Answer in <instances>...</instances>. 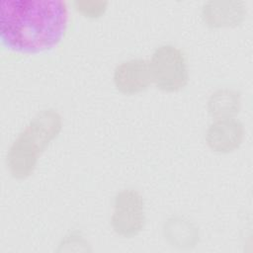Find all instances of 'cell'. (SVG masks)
Returning <instances> with one entry per match:
<instances>
[{"mask_svg":"<svg viewBox=\"0 0 253 253\" xmlns=\"http://www.w3.org/2000/svg\"><path fill=\"white\" fill-rule=\"evenodd\" d=\"M239 107V95L228 89H220L212 93L208 102L209 112L215 119L232 118L238 112Z\"/></svg>","mask_w":253,"mask_h":253,"instance_id":"obj_8","label":"cell"},{"mask_svg":"<svg viewBox=\"0 0 253 253\" xmlns=\"http://www.w3.org/2000/svg\"><path fill=\"white\" fill-rule=\"evenodd\" d=\"M243 1L211 0L203 5L204 22L212 28L232 27L241 23L246 13Z\"/></svg>","mask_w":253,"mask_h":253,"instance_id":"obj_7","label":"cell"},{"mask_svg":"<svg viewBox=\"0 0 253 253\" xmlns=\"http://www.w3.org/2000/svg\"><path fill=\"white\" fill-rule=\"evenodd\" d=\"M165 235L177 245H192L196 242L197 230L191 222L181 217H172L164 227Z\"/></svg>","mask_w":253,"mask_h":253,"instance_id":"obj_9","label":"cell"},{"mask_svg":"<svg viewBox=\"0 0 253 253\" xmlns=\"http://www.w3.org/2000/svg\"><path fill=\"white\" fill-rule=\"evenodd\" d=\"M108 2L100 0H77L74 2L75 9L87 18H98L107 9Z\"/></svg>","mask_w":253,"mask_h":253,"instance_id":"obj_10","label":"cell"},{"mask_svg":"<svg viewBox=\"0 0 253 253\" xmlns=\"http://www.w3.org/2000/svg\"><path fill=\"white\" fill-rule=\"evenodd\" d=\"M151 80L157 88L174 92L188 81V67L183 52L172 44H163L155 49L149 61Z\"/></svg>","mask_w":253,"mask_h":253,"instance_id":"obj_3","label":"cell"},{"mask_svg":"<svg viewBox=\"0 0 253 253\" xmlns=\"http://www.w3.org/2000/svg\"><path fill=\"white\" fill-rule=\"evenodd\" d=\"M152 82L149 62L145 59H129L117 66L114 83L125 94H136L145 90Z\"/></svg>","mask_w":253,"mask_h":253,"instance_id":"obj_6","label":"cell"},{"mask_svg":"<svg viewBox=\"0 0 253 253\" xmlns=\"http://www.w3.org/2000/svg\"><path fill=\"white\" fill-rule=\"evenodd\" d=\"M144 221V203L141 195L134 189L120 191L115 197L111 216L114 230L124 237H132L142 229Z\"/></svg>","mask_w":253,"mask_h":253,"instance_id":"obj_4","label":"cell"},{"mask_svg":"<svg viewBox=\"0 0 253 253\" xmlns=\"http://www.w3.org/2000/svg\"><path fill=\"white\" fill-rule=\"evenodd\" d=\"M60 115L52 109L37 114L13 141L6 156L11 175L18 179L28 177L38 158L61 129Z\"/></svg>","mask_w":253,"mask_h":253,"instance_id":"obj_2","label":"cell"},{"mask_svg":"<svg viewBox=\"0 0 253 253\" xmlns=\"http://www.w3.org/2000/svg\"><path fill=\"white\" fill-rule=\"evenodd\" d=\"M244 129L242 124L234 118L215 119L206 131V141L216 152H230L242 142Z\"/></svg>","mask_w":253,"mask_h":253,"instance_id":"obj_5","label":"cell"},{"mask_svg":"<svg viewBox=\"0 0 253 253\" xmlns=\"http://www.w3.org/2000/svg\"><path fill=\"white\" fill-rule=\"evenodd\" d=\"M67 21L60 0H3L0 3V40L13 50L46 51L61 40Z\"/></svg>","mask_w":253,"mask_h":253,"instance_id":"obj_1","label":"cell"}]
</instances>
